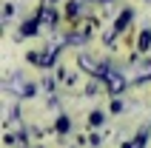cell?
<instances>
[{
	"label": "cell",
	"instance_id": "6da1fadb",
	"mask_svg": "<svg viewBox=\"0 0 151 148\" xmlns=\"http://www.w3.org/2000/svg\"><path fill=\"white\" fill-rule=\"evenodd\" d=\"M131 17H134V11H131V9H126V11L117 17V23H114V32H109V34H106V43H111V40H114V34L126 32V29H128V23H131Z\"/></svg>",
	"mask_w": 151,
	"mask_h": 148
},
{
	"label": "cell",
	"instance_id": "7a4b0ae2",
	"mask_svg": "<svg viewBox=\"0 0 151 148\" xmlns=\"http://www.w3.org/2000/svg\"><path fill=\"white\" fill-rule=\"evenodd\" d=\"M106 83H109V94H120V91L126 88V77H123L120 71H109Z\"/></svg>",
	"mask_w": 151,
	"mask_h": 148
},
{
	"label": "cell",
	"instance_id": "3957f363",
	"mask_svg": "<svg viewBox=\"0 0 151 148\" xmlns=\"http://www.w3.org/2000/svg\"><path fill=\"white\" fill-rule=\"evenodd\" d=\"M37 20H40L43 26H54V23H57V11L51 9V3H43V6H40V11H37Z\"/></svg>",
	"mask_w": 151,
	"mask_h": 148
},
{
	"label": "cell",
	"instance_id": "277c9868",
	"mask_svg": "<svg viewBox=\"0 0 151 148\" xmlns=\"http://www.w3.org/2000/svg\"><path fill=\"white\" fill-rule=\"evenodd\" d=\"M37 26H43V23L37 20V17H32V20H26V23H23L20 34H23V37H29V34H37Z\"/></svg>",
	"mask_w": 151,
	"mask_h": 148
},
{
	"label": "cell",
	"instance_id": "5b68a950",
	"mask_svg": "<svg viewBox=\"0 0 151 148\" xmlns=\"http://www.w3.org/2000/svg\"><path fill=\"white\" fill-rule=\"evenodd\" d=\"M148 43H151V29H145L140 34V49H148Z\"/></svg>",
	"mask_w": 151,
	"mask_h": 148
},
{
	"label": "cell",
	"instance_id": "8992f818",
	"mask_svg": "<svg viewBox=\"0 0 151 148\" xmlns=\"http://www.w3.org/2000/svg\"><path fill=\"white\" fill-rule=\"evenodd\" d=\"M143 145H145V134H140L134 142H128V145H123V148H143Z\"/></svg>",
	"mask_w": 151,
	"mask_h": 148
},
{
	"label": "cell",
	"instance_id": "52a82bcc",
	"mask_svg": "<svg viewBox=\"0 0 151 148\" xmlns=\"http://www.w3.org/2000/svg\"><path fill=\"white\" fill-rule=\"evenodd\" d=\"M80 3H77V0H71V3H68V17H74V14H80Z\"/></svg>",
	"mask_w": 151,
	"mask_h": 148
},
{
	"label": "cell",
	"instance_id": "ba28073f",
	"mask_svg": "<svg viewBox=\"0 0 151 148\" xmlns=\"http://www.w3.org/2000/svg\"><path fill=\"white\" fill-rule=\"evenodd\" d=\"M88 123H91V125H100V123H103V111H91Z\"/></svg>",
	"mask_w": 151,
	"mask_h": 148
},
{
	"label": "cell",
	"instance_id": "9c48e42d",
	"mask_svg": "<svg viewBox=\"0 0 151 148\" xmlns=\"http://www.w3.org/2000/svg\"><path fill=\"white\" fill-rule=\"evenodd\" d=\"M57 131H68V120H66V117H60V120H57Z\"/></svg>",
	"mask_w": 151,
	"mask_h": 148
},
{
	"label": "cell",
	"instance_id": "30bf717a",
	"mask_svg": "<svg viewBox=\"0 0 151 148\" xmlns=\"http://www.w3.org/2000/svg\"><path fill=\"white\" fill-rule=\"evenodd\" d=\"M43 3H54V0H43Z\"/></svg>",
	"mask_w": 151,
	"mask_h": 148
},
{
	"label": "cell",
	"instance_id": "8fae6325",
	"mask_svg": "<svg viewBox=\"0 0 151 148\" xmlns=\"http://www.w3.org/2000/svg\"><path fill=\"white\" fill-rule=\"evenodd\" d=\"M103 3H109V0H103Z\"/></svg>",
	"mask_w": 151,
	"mask_h": 148
}]
</instances>
